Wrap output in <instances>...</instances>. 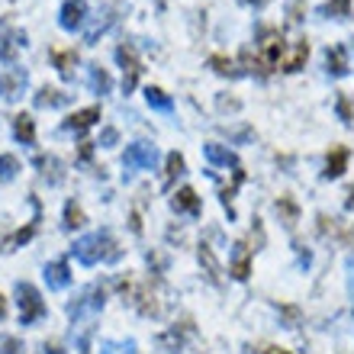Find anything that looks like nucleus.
<instances>
[{
  "mask_svg": "<svg viewBox=\"0 0 354 354\" xmlns=\"http://www.w3.org/2000/svg\"><path fill=\"white\" fill-rule=\"evenodd\" d=\"M75 258L81 264H87V268H93V264H100V261L120 258V252H116V242H113L110 232H93L75 242Z\"/></svg>",
  "mask_w": 354,
  "mask_h": 354,
  "instance_id": "obj_1",
  "label": "nucleus"
},
{
  "mask_svg": "<svg viewBox=\"0 0 354 354\" xmlns=\"http://www.w3.org/2000/svg\"><path fill=\"white\" fill-rule=\"evenodd\" d=\"M103 309V290L100 287H87L81 297L68 306V316H71V326L77 328H91V322L97 319V313Z\"/></svg>",
  "mask_w": 354,
  "mask_h": 354,
  "instance_id": "obj_2",
  "label": "nucleus"
},
{
  "mask_svg": "<svg viewBox=\"0 0 354 354\" xmlns=\"http://www.w3.org/2000/svg\"><path fill=\"white\" fill-rule=\"evenodd\" d=\"M17 306H19V322L32 326L46 316V303L39 297V290L32 283H17Z\"/></svg>",
  "mask_w": 354,
  "mask_h": 354,
  "instance_id": "obj_3",
  "label": "nucleus"
},
{
  "mask_svg": "<svg viewBox=\"0 0 354 354\" xmlns=\"http://www.w3.org/2000/svg\"><path fill=\"white\" fill-rule=\"evenodd\" d=\"M158 165V151L149 142H132L126 155H122V168L126 171H151Z\"/></svg>",
  "mask_w": 354,
  "mask_h": 354,
  "instance_id": "obj_4",
  "label": "nucleus"
},
{
  "mask_svg": "<svg viewBox=\"0 0 354 354\" xmlns=\"http://www.w3.org/2000/svg\"><path fill=\"white\" fill-rule=\"evenodd\" d=\"M116 62H120V68H122V91L126 93H132V87L139 84V62H136V52H132L129 46H120L116 48Z\"/></svg>",
  "mask_w": 354,
  "mask_h": 354,
  "instance_id": "obj_5",
  "label": "nucleus"
},
{
  "mask_svg": "<svg viewBox=\"0 0 354 354\" xmlns=\"http://www.w3.org/2000/svg\"><path fill=\"white\" fill-rule=\"evenodd\" d=\"M84 19H87V3H84V0H68L65 7H62V17H58V23H62V29L75 32V29L84 26Z\"/></svg>",
  "mask_w": 354,
  "mask_h": 354,
  "instance_id": "obj_6",
  "label": "nucleus"
},
{
  "mask_svg": "<svg viewBox=\"0 0 354 354\" xmlns=\"http://www.w3.org/2000/svg\"><path fill=\"white\" fill-rule=\"evenodd\" d=\"M203 155L209 165H223V168H239V158H235L232 151L225 149V145H219V142H206L203 145Z\"/></svg>",
  "mask_w": 354,
  "mask_h": 354,
  "instance_id": "obj_7",
  "label": "nucleus"
},
{
  "mask_svg": "<svg viewBox=\"0 0 354 354\" xmlns=\"http://www.w3.org/2000/svg\"><path fill=\"white\" fill-rule=\"evenodd\" d=\"M306 58H309V42L306 39H297L293 48H290V55L280 58V68H283V71H299V68L306 65Z\"/></svg>",
  "mask_w": 354,
  "mask_h": 354,
  "instance_id": "obj_8",
  "label": "nucleus"
},
{
  "mask_svg": "<svg viewBox=\"0 0 354 354\" xmlns=\"http://www.w3.org/2000/svg\"><path fill=\"white\" fill-rule=\"evenodd\" d=\"M46 283L48 290H65L71 283V270H68L65 261H52L46 264Z\"/></svg>",
  "mask_w": 354,
  "mask_h": 354,
  "instance_id": "obj_9",
  "label": "nucleus"
},
{
  "mask_svg": "<svg viewBox=\"0 0 354 354\" xmlns=\"http://www.w3.org/2000/svg\"><path fill=\"white\" fill-rule=\"evenodd\" d=\"M13 136H17L23 145H32V142H36V122H32V116L19 113L17 120H13Z\"/></svg>",
  "mask_w": 354,
  "mask_h": 354,
  "instance_id": "obj_10",
  "label": "nucleus"
},
{
  "mask_svg": "<svg viewBox=\"0 0 354 354\" xmlns=\"http://www.w3.org/2000/svg\"><path fill=\"white\" fill-rule=\"evenodd\" d=\"M100 120V106H87V110H81V113H75V116H68V122H65V129H87V126H93V122Z\"/></svg>",
  "mask_w": 354,
  "mask_h": 354,
  "instance_id": "obj_11",
  "label": "nucleus"
},
{
  "mask_svg": "<svg viewBox=\"0 0 354 354\" xmlns=\"http://www.w3.org/2000/svg\"><path fill=\"white\" fill-rule=\"evenodd\" d=\"M174 209L177 213H190V216L200 213V200H196V194L190 190V187H184V190H177L174 194Z\"/></svg>",
  "mask_w": 354,
  "mask_h": 354,
  "instance_id": "obj_12",
  "label": "nucleus"
},
{
  "mask_svg": "<svg viewBox=\"0 0 354 354\" xmlns=\"http://www.w3.org/2000/svg\"><path fill=\"white\" fill-rule=\"evenodd\" d=\"M248 254H252V248H248L245 242L235 245V252H232V277H239V280L248 277Z\"/></svg>",
  "mask_w": 354,
  "mask_h": 354,
  "instance_id": "obj_13",
  "label": "nucleus"
},
{
  "mask_svg": "<svg viewBox=\"0 0 354 354\" xmlns=\"http://www.w3.org/2000/svg\"><path fill=\"white\" fill-rule=\"evenodd\" d=\"M328 71L335 77H342V75H348V52H345V46H332L328 48Z\"/></svg>",
  "mask_w": 354,
  "mask_h": 354,
  "instance_id": "obj_14",
  "label": "nucleus"
},
{
  "mask_svg": "<svg viewBox=\"0 0 354 354\" xmlns=\"http://www.w3.org/2000/svg\"><path fill=\"white\" fill-rule=\"evenodd\" d=\"M145 100H149L151 110H161V113H171V110H174V100H171V97L161 91V87H149V91H145Z\"/></svg>",
  "mask_w": 354,
  "mask_h": 354,
  "instance_id": "obj_15",
  "label": "nucleus"
},
{
  "mask_svg": "<svg viewBox=\"0 0 354 354\" xmlns=\"http://www.w3.org/2000/svg\"><path fill=\"white\" fill-rule=\"evenodd\" d=\"M19 46H26V32H3L0 36V58H13Z\"/></svg>",
  "mask_w": 354,
  "mask_h": 354,
  "instance_id": "obj_16",
  "label": "nucleus"
},
{
  "mask_svg": "<svg viewBox=\"0 0 354 354\" xmlns=\"http://www.w3.org/2000/svg\"><path fill=\"white\" fill-rule=\"evenodd\" d=\"M345 165H348V149H335L326 161V177H342L345 174Z\"/></svg>",
  "mask_w": 354,
  "mask_h": 354,
  "instance_id": "obj_17",
  "label": "nucleus"
},
{
  "mask_svg": "<svg viewBox=\"0 0 354 354\" xmlns=\"http://www.w3.org/2000/svg\"><path fill=\"white\" fill-rule=\"evenodd\" d=\"M87 81H91V91L93 93H110V87H113L110 75H106L100 65H91V77H87Z\"/></svg>",
  "mask_w": 354,
  "mask_h": 354,
  "instance_id": "obj_18",
  "label": "nucleus"
},
{
  "mask_svg": "<svg viewBox=\"0 0 354 354\" xmlns=\"http://www.w3.org/2000/svg\"><path fill=\"white\" fill-rule=\"evenodd\" d=\"M62 103H68V93L55 91V87H42L36 93V106H62Z\"/></svg>",
  "mask_w": 354,
  "mask_h": 354,
  "instance_id": "obj_19",
  "label": "nucleus"
},
{
  "mask_svg": "<svg viewBox=\"0 0 354 354\" xmlns=\"http://www.w3.org/2000/svg\"><path fill=\"white\" fill-rule=\"evenodd\" d=\"M52 62H55V68L62 71V77H71V75H75V65H77V55H75V52H52Z\"/></svg>",
  "mask_w": 354,
  "mask_h": 354,
  "instance_id": "obj_20",
  "label": "nucleus"
},
{
  "mask_svg": "<svg viewBox=\"0 0 354 354\" xmlns=\"http://www.w3.org/2000/svg\"><path fill=\"white\" fill-rule=\"evenodd\" d=\"M113 23H116V17H113V10H110V13H103V19H97V23H93L91 29H87V36H84V39L93 46V42H97V39H100L103 32H106V29L113 26Z\"/></svg>",
  "mask_w": 354,
  "mask_h": 354,
  "instance_id": "obj_21",
  "label": "nucleus"
},
{
  "mask_svg": "<svg viewBox=\"0 0 354 354\" xmlns=\"http://www.w3.org/2000/svg\"><path fill=\"white\" fill-rule=\"evenodd\" d=\"M277 213L283 216V225H297V219H299V209H297V203L293 200H287V196H280V203H277Z\"/></svg>",
  "mask_w": 354,
  "mask_h": 354,
  "instance_id": "obj_22",
  "label": "nucleus"
},
{
  "mask_svg": "<svg viewBox=\"0 0 354 354\" xmlns=\"http://www.w3.org/2000/svg\"><path fill=\"white\" fill-rule=\"evenodd\" d=\"M319 13H326V17H335V19H345L348 13H351V0H328V3L319 10Z\"/></svg>",
  "mask_w": 354,
  "mask_h": 354,
  "instance_id": "obj_23",
  "label": "nucleus"
},
{
  "mask_svg": "<svg viewBox=\"0 0 354 354\" xmlns=\"http://www.w3.org/2000/svg\"><path fill=\"white\" fill-rule=\"evenodd\" d=\"M19 171V161L13 158V155H0V184H7V180H13Z\"/></svg>",
  "mask_w": 354,
  "mask_h": 354,
  "instance_id": "obj_24",
  "label": "nucleus"
},
{
  "mask_svg": "<svg viewBox=\"0 0 354 354\" xmlns=\"http://www.w3.org/2000/svg\"><path fill=\"white\" fill-rule=\"evenodd\" d=\"M65 225L68 229H81V225H84V213H81V206H77L75 200L65 206Z\"/></svg>",
  "mask_w": 354,
  "mask_h": 354,
  "instance_id": "obj_25",
  "label": "nucleus"
},
{
  "mask_svg": "<svg viewBox=\"0 0 354 354\" xmlns=\"http://www.w3.org/2000/svg\"><path fill=\"white\" fill-rule=\"evenodd\" d=\"M100 354H136V342H106Z\"/></svg>",
  "mask_w": 354,
  "mask_h": 354,
  "instance_id": "obj_26",
  "label": "nucleus"
},
{
  "mask_svg": "<svg viewBox=\"0 0 354 354\" xmlns=\"http://www.w3.org/2000/svg\"><path fill=\"white\" fill-rule=\"evenodd\" d=\"M177 174H184V158L174 151V155H168V177H165V184H171Z\"/></svg>",
  "mask_w": 354,
  "mask_h": 354,
  "instance_id": "obj_27",
  "label": "nucleus"
},
{
  "mask_svg": "<svg viewBox=\"0 0 354 354\" xmlns=\"http://www.w3.org/2000/svg\"><path fill=\"white\" fill-rule=\"evenodd\" d=\"M209 65H213L219 75H235V65L229 62V58H223V55H213L209 58Z\"/></svg>",
  "mask_w": 354,
  "mask_h": 354,
  "instance_id": "obj_28",
  "label": "nucleus"
},
{
  "mask_svg": "<svg viewBox=\"0 0 354 354\" xmlns=\"http://www.w3.org/2000/svg\"><path fill=\"white\" fill-rule=\"evenodd\" d=\"M19 87H26V71H13V81H10V93H7V97H13V100H17Z\"/></svg>",
  "mask_w": 354,
  "mask_h": 354,
  "instance_id": "obj_29",
  "label": "nucleus"
},
{
  "mask_svg": "<svg viewBox=\"0 0 354 354\" xmlns=\"http://www.w3.org/2000/svg\"><path fill=\"white\" fill-rule=\"evenodd\" d=\"M0 354H23V345H19L17 338H3L0 342Z\"/></svg>",
  "mask_w": 354,
  "mask_h": 354,
  "instance_id": "obj_30",
  "label": "nucleus"
},
{
  "mask_svg": "<svg viewBox=\"0 0 354 354\" xmlns=\"http://www.w3.org/2000/svg\"><path fill=\"white\" fill-rule=\"evenodd\" d=\"M116 139H120V132L113 129V126H106V129H103V136H100V145H106V149H110V145H116Z\"/></svg>",
  "mask_w": 354,
  "mask_h": 354,
  "instance_id": "obj_31",
  "label": "nucleus"
},
{
  "mask_svg": "<svg viewBox=\"0 0 354 354\" xmlns=\"http://www.w3.org/2000/svg\"><path fill=\"white\" fill-rule=\"evenodd\" d=\"M338 113H342V120H345V122H351V103H348L345 93L338 97Z\"/></svg>",
  "mask_w": 354,
  "mask_h": 354,
  "instance_id": "obj_32",
  "label": "nucleus"
},
{
  "mask_svg": "<svg viewBox=\"0 0 354 354\" xmlns=\"http://www.w3.org/2000/svg\"><path fill=\"white\" fill-rule=\"evenodd\" d=\"M261 354H290V351H283V348H264Z\"/></svg>",
  "mask_w": 354,
  "mask_h": 354,
  "instance_id": "obj_33",
  "label": "nucleus"
},
{
  "mask_svg": "<svg viewBox=\"0 0 354 354\" xmlns=\"http://www.w3.org/2000/svg\"><path fill=\"white\" fill-rule=\"evenodd\" d=\"M46 354H62V351H58V345H46Z\"/></svg>",
  "mask_w": 354,
  "mask_h": 354,
  "instance_id": "obj_34",
  "label": "nucleus"
},
{
  "mask_svg": "<svg viewBox=\"0 0 354 354\" xmlns=\"http://www.w3.org/2000/svg\"><path fill=\"white\" fill-rule=\"evenodd\" d=\"M3 313H7V306H3V297H0V319H3Z\"/></svg>",
  "mask_w": 354,
  "mask_h": 354,
  "instance_id": "obj_35",
  "label": "nucleus"
},
{
  "mask_svg": "<svg viewBox=\"0 0 354 354\" xmlns=\"http://www.w3.org/2000/svg\"><path fill=\"white\" fill-rule=\"evenodd\" d=\"M348 206H354V187H351V200H348Z\"/></svg>",
  "mask_w": 354,
  "mask_h": 354,
  "instance_id": "obj_36",
  "label": "nucleus"
},
{
  "mask_svg": "<svg viewBox=\"0 0 354 354\" xmlns=\"http://www.w3.org/2000/svg\"><path fill=\"white\" fill-rule=\"evenodd\" d=\"M0 91H3V84H0Z\"/></svg>",
  "mask_w": 354,
  "mask_h": 354,
  "instance_id": "obj_37",
  "label": "nucleus"
}]
</instances>
